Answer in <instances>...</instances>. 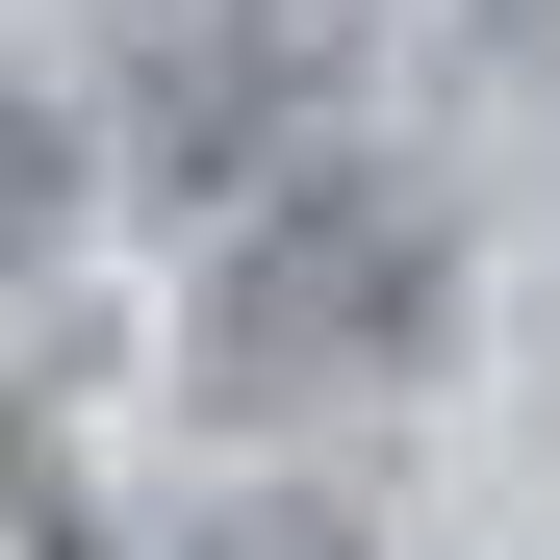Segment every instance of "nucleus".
<instances>
[{
  "instance_id": "f257e3e1",
  "label": "nucleus",
  "mask_w": 560,
  "mask_h": 560,
  "mask_svg": "<svg viewBox=\"0 0 560 560\" xmlns=\"http://www.w3.org/2000/svg\"><path fill=\"white\" fill-rule=\"evenodd\" d=\"M433 306H458L433 205H383V178H280V205L205 255V331H178V383H205V408H255V433H306V408L433 383Z\"/></svg>"
},
{
  "instance_id": "7ed1b4c3",
  "label": "nucleus",
  "mask_w": 560,
  "mask_h": 560,
  "mask_svg": "<svg viewBox=\"0 0 560 560\" xmlns=\"http://www.w3.org/2000/svg\"><path fill=\"white\" fill-rule=\"evenodd\" d=\"M205 560H331V510H255V535H205Z\"/></svg>"
},
{
  "instance_id": "f03ea898",
  "label": "nucleus",
  "mask_w": 560,
  "mask_h": 560,
  "mask_svg": "<svg viewBox=\"0 0 560 560\" xmlns=\"http://www.w3.org/2000/svg\"><path fill=\"white\" fill-rule=\"evenodd\" d=\"M51 205H77V153H51L26 103H0V280H26V255H51Z\"/></svg>"
}]
</instances>
